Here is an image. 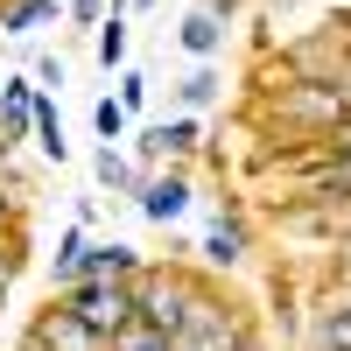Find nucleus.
I'll use <instances>...</instances> for the list:
<instances>
[{"mask_svg":"<svg viewBox=\"0 0 351 351\" xmlns=\"http://www.w3.org/2000/svg\"><path fill=\"white\" fill-rule=\"evenodd\" d=\"M155 148H162V169H190L197 148H204V120H190V112L155 120Z\"/></svg>","mask_w":351,"mask_h":351,"instance_id":"nucleus-13","label":"nucleus"},{"mask_svg":"<svg viewBox=\"0 0 351 351\" xmlns=\"http://www.w3.org/2000/svg\"><path fill=\"white\" fill-rule=\"evenodd\" d=\"M84 246H92V232H84V225H64V232H56V253H49V295H64V288H77Z\"/></svg>","mask_w":351,"mask_h":351,"instance_id":"nucleus-14","label":"nucleus"},{"mask_svg":"<svg viewBox=\"0 0 351 351\" xmlns=\"http://www.w3.org/2000/svg\"><path fill=\"white\" fill-rule=\"evenodd\" d=\"M106 8H112V0H64V14H71L77 28H99V21H106Z\"/></svg>","mask_w":351,"mask_h":351,"instance_id":"nucleus-23","label":"nucleus"},{"mask_svg":"<svg viewBox=\"0 0 351 351\" xmlns=\"http://www.w3.org/2000/svg\"><path fill=\"white\" fill-rule=\"evenodd\" d=\"M92 190L112 204H134L141 197V169L127 162V148H92Z\"/></svg>","mask_w":351,"mask_h":351,"instance_id":"nucleus-12","label":"nucleus"},{"mask_svg":"<svg viewBox=\"0 0 351 351\" xmlns=\"http://www.w3.org/2000/svg\"><path fill=\"white\" fill-rule=\"evenodd\" d=\"M92 134H99V148H127V141H134V120H127V112H120V99H92Z\"/></svg>","mask_w":351,"mask_h":351,"instance_id":"nucleus-18","label":"nucleus"},{"mask_svg":"<svg viewBox=\"0 0 351 351\" xmlns=\"http://www.w3.org/2000/svg\"><path fill=\"white\" fill-rule=\"evenodd\" d=\"M64 77H71V71H64V56H49V49L36 56V64H28V84H36V92H49V84L64 92Z\"/></svg>","mask_w":351,"mask_h":351,"instance_id":"nucleus-22","label":"nucleus"},{"mask_svg":"<svg viewBox=\"0 0 351 351\" xmlns=\"http://www.w3.org/2000/svg\"><path fill=\"white\" fill-rule=\"evenodd\" d=\"M0 141H8V148L36 141V84H28V71L0 77Z\"/></svg>","mask_w":351,"mask_h":351,"instance_id":"nucleus-10","label":"nucleus"},{"mask_svg":"<svg viewBox=\"0 0 351 351\" xmlns=\"http://www.w3.org/2000/svg\"><path fill=\"white\" fill-rule=\"evenodd\" d=\"M14 344H28V351H106V344L84 330L64 302H56V295H49V302H43V309L21 324V337H14Z\"/></svg>","mask_w":351,"mask_h":351,"instance_id":"nucleus-6","label":"nucleus"},{"mask_svg":"<svg viewBox=\"0 0 351 351\" xmlns=\"http://www.w3.org/2000/svg\"><path fill=\"white\" fill-rule=\"evenodd\" d=\"M0 309H8V281H0Z\"/></svg>","mask_w":351,"mask_h":351,"instance_id":"nucleus-27","label":"nucleus"},{"mask_svg":"<svg viewBox=\"0 0 351 351\" xmlns=\"http://www.w3.org/2000/svg\"><path fill=\"white\" fill-rule=\"evenodd\" d=\"M71 225H84V232L99 225V190H92V197H77V211H71Z\"/></svg>","mask_w":351,"mask_h":351,"instance_id":"nucleus-24","label":"nucleus"},{"mask_svg":"<svg viewBox=\"0 0 351 351\" xmlns=\"http://www.w3.org/2000/svg\"><path fill=\"white\" fill-rule=\"evenodd\" d=\"M225 36H232V28H225L211 8H204V0H197L183 21H176V49H183L190 64H218V56H225Z\"/></svg>","mask_w":351,"mask_h":351,"instance_id":"nucleus-11","label":"nucleus"},{"mask_svg":"<svg viewBox=\"0 0 351 351\" xmlns=\"http://www.w3.org/2000/svg\"><path fill=\"white\" fill-rule=\"evenodd\" d=\"M14 351H28V344H14Z\"/></svg>","mask_w":351,"mask_h":351,"instance_id":"nucleus-28","label":"nucleus"},{"mask_svg":"<svg viewBox=\"0 0 351 351\" xmlns=\"http://www.w3.org/2000/svg\"><path fill=\"white\" fill-rule=\"evenodd\" d=\"M190 260H148V274L134 281V324H148L176 344V330H183V302H190Z\"/></svg>","mask_w":351,"mask_h":351,"instance_id":"nucleus-3","label":"nucleus"},{"mask_svg":"<svg viewBox=\"0 0 351 351\" xmlns=\"http://www.w3.org/2000/svg\"><path fill=\"white\" fill-rule=\"evenodd\" d=\"M112 99H120L127 120H141V112H148V99H155V77L141 71V64H127V71H120V92H112Z\"/></svg>","mask_w":351,"mask_h":351,"instance_id":"nucleus-20","label":"nucleus"},{"mask_svg":"<svg viewBox=\"0 0 351 351\" xmlns=\"http://www.w3.org/2000/svg\"><path fill=\"white\" fill-rule=\"evenodd\" d=\"M21 218H28V183H21V176H8V183H0V246L28 239V232H21Z\"/></svg>","mask_w":351,"mask_h":351,"instance_id":"nucleus-19","label":"nucleus"},{"mask_svg":"<svg viewBox=\"0 0 351 351\" xmlns=\"http://www.w3.org/2000/svg\"><path fill=\"white\" fill-rule=\"evenodd\" d=\"M56 14H64V0H0V36H36V28H49Z\"/></svg>","mask_w":351,"mask_h":351,"instance_id":"nucleus-17","label":"nucleus"},{"mask_svg":"<svg viewBox=\"0 0 351 351\" xmlns=\"http://www.w3.org/2000/svg\"><path fill=\"white\" fill-rule=\"evenodd\" d=\"M56 302H64L99 344H112V337L134 324V288H127V281H77V288H64Z\"/></svg>","mask_w":351,"mask_h":351,"instance_id":"nucleus-4","label":"nucleus"},{"mask_svg":"<svg viewBox=\"0 0 351 351\" xmlns=\"http://www.w3.org/2000/svg\"><path fill=\"white\" fill-rule=\"evenodd\" d=\"M190 204H197V176L190 169H155V176H141V197H134V211L148 218V225H183L190 218Z\"/></svg>","mask_w":351,"mask_h":351,"instance_id":"nucleus-5","label":"nucleus"},{"mask_svg":"<svg viewBox=\"0 0 351 351\" xmlns=\"http://www.w3.org/2000/svg\"><path fill=\"white\" fill-rule=\"evenodd\" d=\"M302 344L309 351H351V288H324L309 309V324H302Z\"/></svg>","mask_w":351,"mask_h":351,"instance_id":"nucleus-8","label":"nucleus"},{"mask_svg":"<svg viewBox=\"0 0 351 351\" xmlns=\"http://www.w3.org/2000/svg\"><path fill=\"white\" fill-rule=\"evenodd\" d=\"M106 351H176V344H169L162 330H148V324H127V330H120V337H112Z\"/></svg>","mask_w":351,"mask_h":351,"instance_id":"nucleus-21","label":"nucleus"},{"mask_svg":"<svg viewBox=\"0 0 351 351\" xmlns=\"http://www.w3.org/2000/svg\"><path fill=\"white\" fill-rule=\"evenodd\" d=\"M8 176H14V148H8V141H0V183H8Z\"/></svg>","mask_w":351,"mask_h":351,"instance_id":"nucleus-26","label":"nucleus"},{"mask_svg":"<svg viewBox=\"0 0 351 351\" xmlns=\"http://www.w3.org/2000/svg\"><path fill=\"white\" fill-rule=\"evenodd\" d=\"M36 155H43L49 169H64V162H71V141H64V112H56V99H49V92H36Z\"/></svg>","mask_w":351,"mask_h":351,"instance_id":"nucleus-16","label":"nucleus"},{"mask_svg":"<svg viewBox=\"0 0 351 351\" xmlns=\"http://www.w3.org/2000/svg\"><path fill=\"white\" fill-rule=\"evenodd\" d=\"M148 274V253H141L134 239H92L84 246V267H77V281H141Z\"/></svg>","mask_w":351,"mask_h":351,"instance_id":"nucleus-9","label":"nucleus"},{"mask_svg":"<svg viewBox=\"0 0 351 351\" xmlns=\"http://www.w3.org/2000/svg\"><path fill=\"white\" fill-rule=\"evenodd\" d=\"M204 8H211V14H218V21L232 28V14H239V0H204Z\"/></svg>","mask_w":351,"mask_h":351,"instance_id":"nucleus-25","label":"nucleus"},{"mask_svg":"<svg viewBox=\"0 0 351 351\" xmlns=\"http://www.w3.org/2000/svg\"><path fill=\"white\" fill-rule=\"evenodd\" d=\"M267 120L288 134V141H324V134H337L344 120H351V92L344 84H274V99H267Z\"/></svg>","mask_w":351,"mask_h":351,"instance_id":"nucleus-2","label":"nucleus"},{"mask_svg":"<svg viewBox=\"0 0 351 351\" xmlns=\"http://www.w3.org/2000/svg\"><path fill=\"white\" fill-rule=\"evenodd\" d=\"M176 351H260V324H253V309H239L225 295V281L190 274V302H183Z\"/></svg>","mask_w":351,"mask_h":351,"instance_id":"nucleus-1","label":"nucleus"},{"mask_svg":"<svg viewBox=\"0 0 351 351\" xmlns=\"http://www.w3.org/2000/svg\"><path fill=\"white\" fill-rule=\"evenodd\" d=\"M246 253H253L246 218H239V211H218L211 232H204V246H197V274H211V281H218V274H239Z\"/></svg>","mask_w":351,"mask_h":351,"instance_id":"nucleus-7","label":"nucleus"},{"mask_svg":"<svg viewBox=\"0 0 351 351\" xmlns=\"http://www.w3.org/2000/svg\"><path fill=\"white\" fill-rule=\"evenodd\" d=\"M225 99V77H218V64H197L190 77H176V112H190V120H204Z\"/></svg>","mask_w":351,"mask_h":351,"instance_id":"nucleus-15","label":"nucleus"}]
</instances>
